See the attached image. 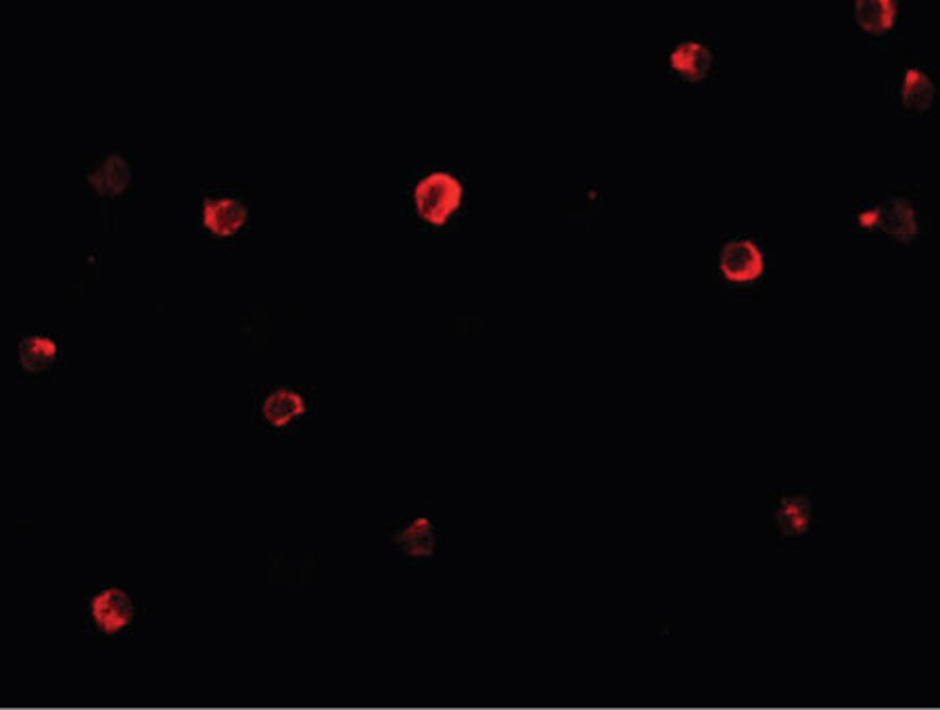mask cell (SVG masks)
I'll return each mask as SVG.
<instances>
[{"label": "cell", "mask_w": 940, "mask_h": 710, "mask_svg": "<svg viewBox=\"0 0 940 710\" xmlns=\"http://www.w3.org/2000/svg\"><path fill=\"white\" fill-rule=\"evenodd\" d=\"M462 199V184L448 172H435L416 186L414 201L420 218L441 226L458 209Z\"/></svg>", "instance_id": "obj_1"}, {"label": "cell", "mask_w": 940, "mask_h": 710, "mask_svg": "<svg viewBox=\"0 0 940 710\" xmlns=\"http://www.w3.org/2000/svg\"><path fill=\"white\" fill-rule=\"evenodd\" d=\"M90 612L103 633H117L132 623L134 604L122 589L111 587L92 600Z\"/></svg>", "instance_id": "obj_2"}, {"label": "cell", "mask_w": 940, "mask_h": 710, "mask_svg": "<svg viewBox=\"0 0 940 710\" xmlns=\"http://www.w3.org/2000/svg\"><path fill=\"white\" fill-rule=\"evenodd\" d=\"M721 270L734 282L755 280L763 272V257L750 241H732L721 251Z\"/></svg>", "instance_id": "obj_3"}, {"label": "cell", "mask_w": 940, "mask_h": 710, "mask_svg": "<svg viewBox=\"0 0 940 710\" xmlns=\"http://www.w3.org/2000/svg\"><path fill=\"white\" fill-rule=\"evenodd\" d=\"M205 226L218 236L237 234L247 222V209L234 199L207 201L203 211Z\"/></svg>", "instance_id": "obj_4"}, {"label": "cell", "mask_w": 940, "mask_h": 710, "mask_svg": "<svg viewBox=\"0 0 940 710\" xmlns=\"http://www.w3.org/2000/svg\"><path fill=\"white\" fill-rule=\"evenodd\" d=\"M671 65L679 76H684L690 82H698L709 74L713 55L707 46L700 42H681L671 55Z\"/></svg>", "instance_id": "obj_5"}, {"label": "cell", "mask_w": 940, "mask_h": 710, "mask_svg": "<svg viewBox=\"0 0 940 710\" xmlns=\"http://www.w3.org/2000/svg\"><path fill=\"white\" fill-rule=\"evenodd\" d=\"M882 224L888 234L899 241H913L918 234V222L915 213L903 199H890L884 207H876V226Z\"/></svg>", "instance_id": "obj_6"}, {"label": "cell", "mask_w": 940, "mask_h": 710, "mask_svg": "<svg viewBox=\"0 0 940 710\" xmlns=\"http://www.w3.org/2000/svg\"><path fill=\"white\" fill-rule=\"evenodd\" d=\"M90 186L103 197H115L124 193L130 182V168L124 157L109 155L97 170L88 176Z\"/></svg>", "instance_id": "obj_7"}, {"label": "cell", "mask_w": 940, "mask_h": 710, "mask_svg": "<svg viewBox=\"0 0 940 710\" xmlns=\"http://www.w3.org/2000/svg\"><path fill=\"white\" fill-rule=\"evenodd\" d=\"M264 418L274 426H287L305 412L301 395L289 389H276L264 401Z\"/></svg>", "instance_id": "obj_8"}, {"label": "cell", "mask_w": 940, "mask_h": 710, "mask_svg": "<svg viewBox=\"0 0 940 710\" xmlns=\"http://www.w3.org/2000/svg\"><path fill=\"white\" fill-rule=\"evenodd\" d=\"M59 358V347L55 341L46 337H28L19 345V362L26 372H44L49 370Z\"/></svg>", "instance_id": "obj_9"}, {"label": "cell", "mask_w": 940, "mask_h": 710, "mask_svg": "<svg viewBox=\"0 0 940 710\" xmlns=\"http://www.w3.org/2000/svg\"><path fill=\"white\" fill-rule=\"evenodd\" d=\"M855 17L865 32L882 36L892 28V23H895V3H886V0L865 3V0H859L855 7Z\"/></svg>", "instance_id": "obj_10"}, {"label": "cell", "mask_w": 940, "mask_h": 710, "mask_svg": "<svg viewBox=\"0 0 940 710\" xmlns=\"http://www.w3.org/2000/svg\"><path fill=\"white\" fill-rule=\"evenodd\" d=\"M903 105L911 111H926L934 101V86L920 69H909L901 86Z\"/></svg>", "instance_id": "obj_11"}, {"label": "cell", "mask_w": 940, "mask_h": 710, "mask_svg": "<svg viewBox=\"0 0 940 710\" xmlns=\"http://www.w3.org/2000/svg\"><path fill=\"white\" fill-rule=\"evenodd\" d=\"M397 543L408 556H429L435 546V533L429 520H416L397 535Z\"/></svg>", "instance_id": "obj_12"}]
</instances>
